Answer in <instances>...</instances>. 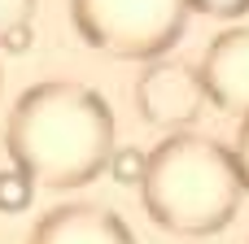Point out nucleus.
<instances>
[{
  "label": "nucleus",
  "mask_w": 249,
  "mask_h": 244,
  "mask_svg": "<svg viewBox=\"0 0 249 244\" xmlns=\"http://www.w3.org/2000/svg\"><path fill=\"white\" fill-rule=\"evenodd\" d=\"M4 148L35 183L83 188L114 157V114L101 92L70 79H48L26 87L9 109Z\"/></svg>",
  "instance_id": "nucleus-1"
},
{
  "label": "nucleus",
  "mask_w": 249,
  "mask_h": 244,
  "mask_svg": "<svg viewBox=\"0 0 249 244\" xmlns=\"http://www.w3.org/2000/svg\"><path fill=\"white\" fill-rule=\"evenodd\" d=\"M245 196V179L236 170V153L210 135L175 131L166 135L144 166L140 201L144 214L179 240H201L223 231Z\"/></svg>",
  "instance_id": "nucleus-2"
},
{
  "label": "nucleus",
  "mask_w": 249,
  "mask_h": 244,
  "mask_svg": "<svg viewBox=\"0 0 249 244\" xmlns=\"http://www.w3.org/2000/svg\"><path fill=\"white\" fill-rule=\"evenodd\" d=\"M188 0H70L83 44L118 61H158L188 26Z\"/></svg>",
  "instance_id": "nucleus-3"
},
{
  "label": "nucleus",
  "mask_w": 249,
  "mask_h": 244,
  "mask_svg": "<svg viewBox=\"0 0 249 244\" xmlns=\"http://www.w3.org/2000/svg\"><path fill=\"white\" fill-rule=\"evenodd\" d=\"M201 105H206L201 70H193L188 61H175V57H158L144 65V74L136 83V109L144 122L175 135L197 122Z\"/></svg>",
  "instance_id": "nucleus-4"
},
{
  "label": "nucleus",
  "mask_w": 249,
  "mask_h": 244,
  "mask_svg": "<svg viewBox=\"0 0 249 244\" xmlns=\"http://www.w3.org/2000/svg\"><path fill=\"white\" fill-rule=\"evenodd\" d=\"M201 87L223 114L249 118V26H228L201 57Z\"/></svg>",
  "instance_id": "nucleus-5"
},
{
  "label": "nucleus",
  "mask_w": 249,
  "mask_h": 244,
  "mask_svg": "<svg viewBox=\"0 0 249 244\" xmlns=\"http://www.w3.org/2000/svg\"><path fill=\"white\" fill-rule=\"evenodd\" d=\"M26 244H136V236L114 210L70 201V205L48 210L35 223Z\"/></svg>",
  "instance_id": "nucleus-6"
},
{
  "label": "nucleus",
  "mask_w": 249,
  "mask_h": 244,
  "mask_svg": "<svg viewBox=\"0 0 249 244\" xmlns=\"http://www.w3.org/2000/svg\"><path fill=\"white\" fill-rule=\"evenodd\" d=\"M31 188H35V179L26 170H18V166L0 170V210L4 214H22L31 205Z\"/></svg>",
  "instance_id": "nucleus-7"
},
{
  "label": "nucleus",
  "mask_w": 249,
  "mask_h": 244,
  "mask_svg": "<svg viewBox=\"0 0 249 244\" xmlns=\"http://www.w3.org/2000/svg\"><path fill=\"white\" fill-rule=\"evenodd\" d=\"M144 166H149V153H140V148H114V157H109V175L118 179V183H136L140 188V179H144Z\"/></svg>",
  "instance_id": "nucleus-8"
},
{
  "label": "nucleus",
  "mask_w": 249,
  "mask_h": 244,
  "mask_svg": "<svg viewBox=\"0 0 249 244\" xmlns=\"http://www.w3.org/2000/svg\"><path fill=\"white\" fill-rule=\"evenodd\" d=\"M31 17H35V0H0V44L18 26H31Z\"/></svg>",
  "instance_id": "nucleus-9"
},
{
  "label": "nucleus",
  "mask_w": 249,
  "mask_h": 244,
  "mask_svg": "<svg viewBox=\"0 0 249 244\" xmlns=\"http://www.w3.org/2000/svg\"><path fill=\"white\" fill-rule=\"evenodd\" d=\"M193 13H206V17H245L249 0H188Z\"/></svg>",
  "instance_id": "nucleus-10"
},
{
  "label": "nucleus",
  "mask_w": 249,
  "mask_h": 244,
  "mask_svg": "<svg viewBox=\"0 0 249 244\" xmlns=\"http://www.w3.org/2000/svg\"><path fill=\"white\" fill-rule=\"evenodd\" d=\"M236 170H241V179H245V192H249V118H241V131H236Z\"/></svg>",
  "instance_id": "nucleus-11"
}]
</instances>
